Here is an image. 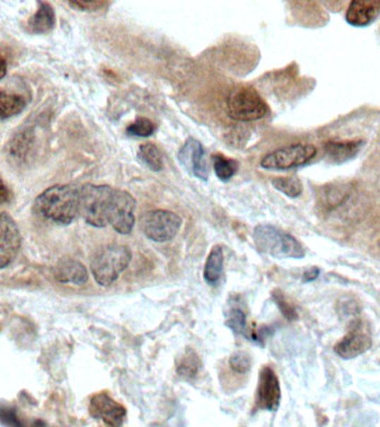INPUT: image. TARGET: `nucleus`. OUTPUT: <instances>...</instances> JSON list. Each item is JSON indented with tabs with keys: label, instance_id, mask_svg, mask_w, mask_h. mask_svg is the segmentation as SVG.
Returning a JSON list of instances; mask_svg holds the SVG:
<instances>
[{
	"label": "nucleus",
	"instance_id": "obj_25",
	"mask_svg": "<svg viewBox=\"0 0 380 427\" xmlns=\"http://www.w3.org/2000/svg\"><path fill=\"white\" fill-rule=\"evenodd\" d=\"M155 129V125L150 119H138L127 127L126 133L131 136L150 137L154 134Z\"/></svg>",
	"mask_w": 380,
	"mask_h": 427
},
{
	"label": "nucleus",
	"instance_id": "obj_30",
	"mask_svg": "<svg viewBox=\"0 0 380 427\" xmlns=\"http://www.w3.org/2000/svg\"><path fill=\"white\" fill-rule=\"evenodd\" d=\"M318 273H319V270L317 268H312L308 273L304 274V282L314 281L318 277Z\"/></svg>",
	"mask_w": 380,
	"mask_h": 427
},
{
	"label": "nucleus",
	"instance_id": "obj_8",
	"mask_svg": "<svg viewBox=\"0 0 380 427\" xmlns=\"http://www.w3.org/2000/svg\"><path fill=\"white\" fill-rule=\"evenodd\" d=\"M135 210L136 200L129 191L114 189L109 208V225L121 235L130 234L134 227Z\"/></svg>",
	"mask_w": 380,
	"mask_h": 427
},
{
	"label": "nucleus",
	"instance_id": "obj_21",
	"mask_svg": "<svg viewBox=\"0 0 380 427\" xmlns=\"http://www.w3.org/2000/svg\"><path fill=\"white\" fill-rule=\"evenodd\" d=\"M138 160L142 162L150 171L160 172L163 169V160L161 152L154 144L141 145L138 152Z\"/></svg>",
	"mask_w": 380,
	"mask_h": 427
},
{
	"label": "nucleus",
	"instance_id": "obj_17",
	"mask_svg": "<svg viewBox=\"0 0 380 427\" xmlns=\"http://www.w3.org/2000/svg\"><path fill=\"white\" fill-rule=\"evenodd\" d=\"M56 24L55 11L48 3H38L37 11L30 17L28 29L32 34L42 35L52 32Z\"/></svg>",
	"mask_w": 380,
	"mask_h": 427
},
{
	"label": "nucleus",
	"instance_id": "obj_15",
	"mask_svg": "<svg viewBox=\"0 0 380 427\" xmlns=\"http://www.w3.org/2000/svg\"><path fill=\"white\" fill-rule=\"evenodd\" d=\"M362 140H331L323 146L325 157L333 164H343L356 157L362 148Z\"/></svg>",
	"mask_w": 380,
	"mask_h": 427
},
{
	"label": "nucleus",
	"instance_id": "obj_6",
	"mask_svg": "<svg viewBox=\"0 0 380 427\" xmlns=\"http://www.w3.org/2000/svg\"><path fill=\"white\" fill-rule=\"evenodd\" d=\"M317 152V147L308 143L285 145L264 155L260 166L267 171H290L310 163Z\"/></svg>",
	"mask_w": 380,
	"mask_h": 427
},
{
	"label": "nucleus",
	"instance_id": "obj_14",
	"mask_svg": "<svg viewBox=\"0 0 380 427\" xmlns=\"http://www.w3.org/2000/svg\"><path fill=\"white\" fill-rule=\"evenodd\" d=\"M380 13V0H356L349 4L346 20L354 27H366L372 24Z\"/></svg>",
	"mask_w": 380,
	"mask_h": 427
},
{
	"label": "nucleus",
	"instance_id": "obj_16",
	"mask_svg": "<svg viewBox=\"0 0 380 427\" xmlns=\"http://www.w3.org/2000/svg\"><path fill=\"white\" fill-rule=\"evenodd\" d=\"M54 274H55V278L59 283L83 285L88 281V270L78 260H61L56 266Z\"/></svg>",
	"mask_w": 380,
	"mask_h": 427
},
{
	"label": "nucleus",
	"instance_id": "obj_19",
	"mask_svg": "<svg viewBox=\"0 0 380 427\" xmlns=\"http://www.w3.org/2000/svg\"><path fill=\"white\" fill-rule=\"evenodd\" d=\"M26 106L27 100L24 96L5 92V90H1V94H0V114H1L3 121L9 119V117H13V116L18 115L26 108Z\"/></svg>",
	"mask_w": 380,
	"mask_h": 427
},
{
	"label": "nucleus",
	"instance_id": "obj_28",
	"mask_svg": "<svg viewBox=\"0 0 380 427\" xmlns=\"http://www.w3.org/2000/svg\"><path fill=\"white\" fill-rule=\"evenodd\" d=\"M109 3L102 1V0H93V1H88V0H81L80 1V0H77V1L69 3L71 7L82 11H97L109 7Z\"/></svg>",
	"mask_w": 380,
	"mask_h": 427
},
{
	"label": "nucleus",
	"instance_id": "obj_22",
	"mask_svg": "<svg viewBox=\"0 0 380 427\" xmlns=\"http://www.w3.org/2000/svg\"><path fill=\"white\" fill-rule=\"evenodd\" d=\"M213 160L214 173L221 181H229L238 171V163L234 160L225 157L223 155H214Z\"/></svg>",
	"mask_w": 380,
	"mask_h": 427
},
{
	"label": "nucleus",
	"instance_id": "obj_29",
	"mask_svg": "<svg viewBox=\"0 0 380 427\" xmlns=\"http://www.w3.org/2000/svg\"><path fill=\"white\" fill-rule=\"evenodd\" d=\"M275 301H277V304L280 307L281 312L283 313L285 318H288V320H293V318H297L296 312H295V309L292 308L290 304H288L287 301L283 299V295L280 294H278L275 296Z\"/></svg>",
	"mask_w": 380,
	"mask_h": 427
},
{
	"label": "nucleus",
	"instance_id": "obj_1",
	"mask_svg": "<svg viewBox=\"0 0 380 427\" xmlns=\"http://www.w3.org/2000/svg\"><path fill=\"white\" fill-rule=\"evenodd\" d=\"M36 208L42 217L59 225H69L80 216V187L55 185L37 197Z\"/></svg>",
	"mask_w": 380,
	"mask_h": 427
},
{
	"label": "nucleus",
	"instance_id": "obj_32",
	"mask_svg": "<svg viewBox=\"0 0 380 427\" xmlns=\"http://www.w3.org/2000/svg\"><path fill=\"white\" fill-rule=\"evenodd\" d=\"M6 71H7V67H6L5 58L3 57V73H1V78H4V77H5Z\"/></svg>",
	"mask_w": 380,
	"mask_h": 427
},
{
	"label": "nucleus",
	"instance_id": "obj_12",
	"mask_svg": "<svg viewBox=\"0 0 380 427\" xmlns=\"http://www.w3.org/2000/svg\"><path fill=\"white\" fill-rule=\"evenodd\" d=\"M281 387L275 371L264 366L259 375V384L256 388V404L262 409L277 411L280 405Z\"/></svg>",
	"mask_w": 380,
	"mask_h": 427
},
{
	"label": "nucleus",
	"instance_id": "obj_3",
	"mask_svg": "<svg viewBox=\"0 0 380 427\" xmlns=\"http://www.w3.org/2000/svg\"><path fill=\"white\" fill-rule=\"evenodd\" d=\"M114 188L107 185L86 184L80 187V216L96 228L109 225V208Z\"/></svg>",
	"mask_w": 380,
	"mask_h": 427
},
{
	"label": "nucleus",
	"instance_id": "obj_26",
	"mask_svg": "<svg viewBox=\"0 0 380 427\" xmlns=\"http://www.w3.org/2000/svg\"><path fill=\"white\" fill-rule=\"evenodd\" d=\"M227 325L234 330L235 333L246 335L247 322L246 315L240 308H232L227 316Z\"/></svg>",
	"mask_w": 380,
	"mask_h": 427
},
{
	"label": "nucleus",
	"instance_id": "obj_13",
	"mask_svg": "<svg viewBox=\"0 0 380 427\" xmlns=\"http://www.w3.org/2000/svg\"><path fill=\"white\" fill-rule=\"evenodd\" d=\"M372 347V338L360 328L351 330L348 335L335 345L336 354L341 359H351L364 354Z\"/></svg>",
	"mask_w": 380,
	"mask_h": 427
},
{
	"label": "nucleus",
	"instance_id": "obj_4",
	"mask_svg": "<svg viewBox=\"0 0 380 427\" xmlns=\"http://www.w3.org/2000/svg\"><path fill=\"white\" fill-rule=\"evenodd\" d=\"M254 239L260 252L279 260H298L306 255L304 247L295 237L271 225L256 226Z\"/></svg>",
	"mask_w": 380,
	"mask_h": 427
},
{
	"label": "nucleus",
	"instance_id": "obj_24",
	"mask_svg": "<svg viewBox=\"0 0 380 427\" xmlns=\"http://www.w3.org/2000/svg\"><path fill=\"white\" fill-rule=\"evenodd\" d=\"M32 133H30V131H26L15 137V139L11 142V154L13 155V157L18 158L20 160H25L27 152H30V147H32Z\"/></svg>",
	"mask_w": 380,
	"mask_h": 427
},
{
	"label": "nucleus",
	"instance_id": "obj_9",
	"mask_svg": "<svg viewBox=\"0 0 380 427\" xmlns=\"http://www.w3.org/2000/svg\"><path fill=\"white\" fill-rule=\"evenodd\" d=\"M21 247V235L15 220L7 214L0 216V267L8 266L18 254Z\"/></svg>",
	"mask_w": 380,
	"mask_h": 427
},
{
	"label": "nucleus",
	"instance_id": "obj_11",
	"mask_svg": "<svg viewBox=\"0 0 380 427\" xmlns=\"http://www.w3.org/2000/svg\"><path fill=\"white\" fill-rule=\"evenodd\" d=\"M90 413L93 417L102 419L106 425L111 427H121L126 417L125 407L106 393H98L93 396L90 399Z\"/></svg>",
	"mask_w": 380,
	"mask_h": 427
},
{
	"label": "nucleus",
	"instance_id": "obj_5",
	"mask_svg": "<svg viewBox=\"0 0 380 427\" xmlns=\"http://www.w3.org/2000/svg\"><path fill=\"white\" fill-rule=\"evenodd\" d=\"M227 114L234 121L249 123L263 119L269 113V107L252 87L233 88L227 98Z\"/></svg>",
	"mask_w": 380,
	"mask_h": 427
},
{
	"label": "nucleus",
	"instance_id": "obj_7",
	"mask_svg": "<svg viewBox=\"0 0 380 427\" xmlns=\"http://www.w3.org/2000/svg\"><path fill=\"white\" fill-rule=\"evenodd\" d=\"M181 225L182 218L169 210H150L142 218L143 233L156 243L172 241L180 231Z\"/></svg>",
	"mask_w": 380,
	"mask_h": 427
},
{
	"label": "nucleus",
	"instance_id": "obj_31",
	"mask_svg": "<svg viewBox=\"0 0 380 427\" xmlns=\"http://www.w3.org/2000/svg\"><path fill=\"white\" fill-rule=\"evenodd\" d=\"M7 200H9V191H7L5 183L3 181V188H1V204H5Z\"/></svg>",
	"mask_w": 380,
	"mask_h": 427
},
{
	"label": "nucleus",
	"instance_id": "obj_23",
	"mask_svg": "<svg viewBox=\"0 0 380 427\" xmlns=\"http://www.w3.org/2000/svg\"><path fill=\"white\" fill-rule=\"evenodd\" d=\"M273 186L278 189V191H283V194L287 196L298 197L302 193V184H301L300 179L296 176H291V177H277V179L272 181Z\"/></svg>",
	"mask_w": 380,
	"mask_h": 427
},
{
	"label": "nucleus",
	"instance_id": "obj_27",
	"mask_svg": "<svg viewBox=\"0 0 380 427\" xmlns=\"http://www.w3.org/2000/svg\"><path fill=\"white\" fill-rule=\"evenodd\" d=\"M230 366L234 372L246 374L251 368L250 357L246 353H235L231 356Z\"/></svg>",
	"mask_w": 380,
	"mask_h": 427
},
{
	"label": "nucleus",
	"instance_id": "obj_18",
	"mask_svg": "<svg viewBox=\"0 0 380 427\" xmlns=\"http://www.w3.org/2000/svg\"><path fill=\"white\" fill-rule=\"evenodd\" d=\"M225 255L221 246H214L210 252L204 267V279L210 285H215L220 281L223 272Z\"/></svg>",
	"mask_w": 380,
	"mask_h": 427
},
{
	"label": "nucleus",
	"instance_id": "obj_2",
	"mask_svg": "<svg viewBox=\"0 0 380 427\" xmlns=\"http://www.w3.org/2000/svg\"><path fill=\"white\" fill-rule=\"evenodd\" d=\"M131 260L132 252L125 245H104L93 254L90 272L96 283L109 286L129 267Z\"/></svg>",
	"mask_w": 380,
	"mask_h": 427
},
{
	"label": "nucleus",
	"instance_id": "obj_20",
	"mask_svg": "<svg viewBox=\"0 0 380 427\" xmlns=\"http://www.w3.org/2000/svg\"><path fill=\"white\" fill-rule=\"evenodd\" d=\"M200 359L193 349H186L184 354L181 356L177 366V374L186 380L196 378V375L200 372Z\"/></svg>",
	"mask_w": 380,
	"mask_h": 427
},
{
	"label": "nucleus",
	"instance_id": "obj_10",
	"mask_svg": "<svg viewBox=\"0 0 380 427\" xmlns=\"http://www.w3.org/2000/svg\"><path fill=\"white\" fill-rule=\"evenodd\" d=\"M177 158L185 171L201 181H208L209 166L206 163V150L198 139L190 137L177 154Z\"/></svg>",
	"mask_w": 380,
	"mask_h": 427
}]
</instances>
